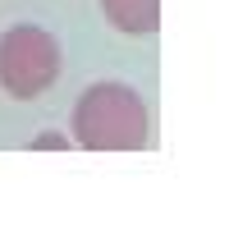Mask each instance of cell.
<instances>
[{
	"label": "cell",
	"mask_w": 252,
	"mask_h": 243,
	"mask_svg": "<svg viewBox=\"0 0 252 243\" xmlns=\"http://www.w3.org/2000/svg\"><path fill=\"white\" fill-rule=\"evenodd\" d=\"M101 14L115 33L147 37L160 28V0H101Z\"/></svg>",
	"instance_id": "obj_3"
},
{
	"label": "cell",
	"mask_w": 252,
	"mask_h": 243,
	"mask_svg": "<svg viewBox=\"0 0 252 243\" xmlns=\"http://www.w3.org/2000/svg\"><path fill=\"white\" fill-rule=\"evenodd\" d=\"M73 147L83 151H142L152 142V115L147 101L128 83H92L73 101Z\"/></svg>",
	"instance_id": "obj_1"
},
{
	"label": "cell",
	"mask_w": 252,
	"mask_h": 243,
	"mask_svg": "<svg viewBox=\"0 0 252 243\" xmlns=\"http://www.w3.org/2000/svg\"><path fill=\"white\" fill-rule=\"evenodd\" d=\"M60 41L37 23H14L0 33V87L14 101H37L60 83Z\"/></svg>",
	"instance_id": "obj_2"
},
{
	"label": "cell",
	"mask_w": 252,
	"mask_h": 243,
	"mask_svg": "<svg viewBox=\"0 0 252 243\" xmlns=\"http://www.w3.org/2000/svg\"><path fill=\"white\" fill-rule=\"evenodd\" d=\"M28 147H32V151H64V147H73V138H60V133H37Z\"/></svg>",
	"instance_id": "obj_4"
}]
</instances>
